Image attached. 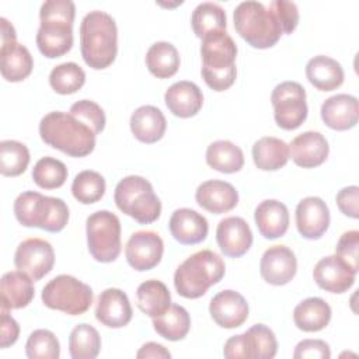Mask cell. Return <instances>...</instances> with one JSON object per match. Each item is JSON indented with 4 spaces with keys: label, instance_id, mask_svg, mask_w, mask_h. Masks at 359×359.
Returning <instances> with one entry per match:
<instances>
[{
    "label": "cell",
    "instance_id": "obj_1",
    "mask_svg": "<svg viewBox=\"0 0 359 359\" xmlns=\"http://www.w3.org/2000/svg\"><path fill=\"white\" fill-rule=\"evenodd\" d=\"M76 6L72 0H46L39 10L36 46L49 57H60L72 49Z\"/></svg>",
    "mask_w": 359,
    "mask_h": 359
},
{
    "label": "cell",
    "instance_id": "obj_2",
    "mask_svg": "<svg viewBox=\"0 0 359 359\" xmlns=\"http://www.w3.org/2000/svg\"><path fill=\"white\" fill-rule=\"evenodd\" d=\"M80 50L87 66L101 70L112 65L118 52L115 20L105 11L87 13L80 24Z\"/></svg>",
    "mask_w": 359,
    "mask_h": 359
},
{
    "label": "cell",
    "instance_id": "obj_3",
    "mask_svg": "<svg viewBox=\"0 0 359 359\" xmlns=\"http://www.w3.org/2000/svg\"><path fill=\"white\" fill-rule=\"evenodd\" d=\"M41 139L72 157H84L95 147V133L70 112L53 111L39 122Z\"/></svg>",
    "mask_w": 359,
    "mask_h": 359
},
{
    "label": "cell",
    "instance_id": "obj_4",
    "mask_svg": "<svg viewBox=\"0 0 359 359\" xmlns=\"http://www.w3.org/2000/svg\"><path fill=\"white\" fill-rule=\"evenodd\" d=\"M202 77L215 91H224L233 86L237 76V45L226 31L208 34L202 38Z\"/></svg>",
    "mask_w": 359,
    "mask_h": 359
},
{
    "label": "cell",
    "instance_id": "obj_5",
    "mask_svg": "<svg viewBox=\"0 0 359 359\" xmlns=\"http://www.w3.org/2000/svg\"><path fill=\"white\" fill-rule=\"evenodd\" d=\"M226 266L222 257L210 250H201L188 257L174 273V286L180 296L198 299L212 285L220 282Z\"/></svg>",
    "mask_w": 359,
    "mask_h": 359
},
{
    "label": "cell",
    "instance_id": "obj_6",
    "mask_svg": "<svg viewBox=\"0 0 359 359\" xmlns=\"http://www.w3.org/2000/svg\"><path fill=\"white\" fill-rule=\"evenodd\" d=\"M234 28L252 48L266 49L273 46L280 35L282 25L276 14L259 1H241L233 13Z\"/></svg>",
    "mask_w": 359,
    "mask_h": 359
},
{
    "label": "cell",
    "instance_id": "obj_7",
    "mask_svg": "<svg viewBox=\"0 0 359 359\" xmlns=\"http://www.w3.org/2000/svg\"><path fill=\"white\" fill-rule=\"evenodd\" d=\"M14 215L25 227H39L50 233H57L67 224L69 208L60 198L25 191L14 201Z\"/></svg>",
    "mask_w": 359,
    "mask_h": 359
},
{
    "label": "cell",
    "instance_id": "obj_8",
    "mask_svg": "<svg viewBox=\"0 0 359 359\" xmlns=\"http://www.w3.org/2000/svg\"><path fill=\"white\" fill-rule=\"evenodd\" d=\"M114 199L121 212L140 224L153 223L160 217L161 202L151 184L140 175L122 178L115 187Z\"/></svg>",
    "mask_w": 359,
    "mask_h": 359
},
{
    "label": "cell",
    "instance_id": "obj_9",
    "mask_svg": "<svg viewBox=\"0 0 359 359\" xmlns=\"http://www.w3.org/2000/svg\"><path fill=\"white\" fill-rule=\"evenodd\" d=\"M93 289L70 275H57L42 289V303L70 316L84 314L93 304Z\"/></svg>",
    "mask_w": 359,
    "mask_h": 359
},
{
    "label": "cell",
    "instance_id": "obj_10",
    "mask_svg": "<svg viewBox=\"0 0 359 359\" xmlns=\"http://www.w3.org/2000/svg\"><path fill=\"white\" fill-rule=\"evenodd\" d=\"M87 245L93 258L98 262L115 261L122 250L121 222L109 210H97L86 222Z\"/></svg>",
    "mask_w": 359,
    "mask_h": 359
},
{
    "label": "cell",
    "instance_id": "obj_11",
    "mask_svg": "<svg viewBox=\"0 0 359 359\" xmlns=\"http://www.w3.org/2000/svg\"><path fill=\"white\" fill-rule=\"evenodd\" d=\"M273 105V118L279 128L293 130L307 118L306 90L297 81H282L271 94Z\"/></svg>",
    "mask_w": 359,
    "mask_h": 359
},
{
    "label": "cell",
    "instance_id": "obj_12",
    "mask_svg": "<svg viewBox=\"0 0 359 359\" xmlns=\"http://www.w3.org/2000/svg\"><path fill=\"white\" fill-rule=\"evenodd\" d=\"M276 352V337L264 324H254L245 332L229 338L223 348V355L227 359H272Z\"/></svg>",
    "mask_w": 359,
    "mask_h": 359
},
{
    "label": "cell",
    "instance_id": "obj_13",
    "mask_svg": "<svg viewBox=\"0 0 359 359\" xmlns=\"http://www.w3.org/2000/svg\"><path fill=\"white\" fill-rule=\"evenodd\" d=\"M55 264V251L50 243L42 238H27L21 241L14 254L17 269L29 275L34 280L48 275Z\"/></svg>",
    "mask_w": 359,
    "mask_h": 359
},
{
    "label": "cell",
    "instance_id": "obj_14",
    "mask_svg": "<svg viewBox=\"0 0 359 359\" xmlns=\"http://www.w3.org/2000/svg\"><path fill=\"white\" fill-rule=\"evenodd\" d=\"M164 252L161 237L151 230H139L133 233L125 247L128 264L136 271H149L158 265Z\"/></svg>",
    "mask_w": 359,
    "mask_h": 359
},
{
    "label": "cell",
    "instance_id": "obj_15",
    "mask_svg": "<svg viewBox=\"0 0 359 359\" xmlns=\"http://www.w3.org/2000/svg\"><path fill=\"white\" fill-rule=\"evenodd\" d=\"M296 271V255L286 245H272L261 257L259 272L266 283L275 286L286 285L294 278Z\"/></svg>",
    "mask_w": 359,
    "mask_h": 359
},
{
    "label": "cell",
    "instance_id": "obj_16",
    "mask_svg": "<svg viewBox=\"0 0 359 359\" xmlns=\"http://www.w3.org/2000/svg\"><path fill=\"white\" fill-rule=\"evenodd\" d=\"M216 241L226 257L238 258L250 250L252 244V231L243 217L229 216L219 222Z\"/></svg>",
    "mask_w": 359,
    "mask_h": 359
},
{
    "label": "cell",
    "instance_id": "obj_17",
    "mask_svg": "<svg viewBox=\"0 0 359 359\" xmlns=\"http://www.w3.org/2000/svg\"><path fill=\"white\" fill-rule=\"evenodd\" d=\"M296 226L302 237L320 238L330 226V209L318 196H307L297 203Z\"/></svg>",
    "mask_w": 359,
    "mask_h": 359
},
{
    "label": "cell",
    "instance_id": "obj_18",
    "mask_svg": "<svg viewBox=\"0 0 359 359\" xmlns=\"http://www.w3.org/2000/svg\"><path fill=\"white\" fill-rule=\"evenodd\" d=\"M213 321L223 328H237L248 317V303L236 290L227 289L215 294L209 303Z\"/></svg>",
    "mask_w": 359,
    "mask_h": 359
},
{
    "label": "cell",
    "instance_id": "obj_19",
    "mask_svg": "<svg viewBox=\"0 0 359 359\" xmlns=\"http://www.w3.org/2000/svg\"><path fill=\"white\" fill-rule=\"evenodd\" d=\"M355 275L335 254L321 258L313 269V278L318 287L331 293H344L351 289L355 283Z\"/></svg>",
    "mask_w": 359,
    "mask_h": 359
},
{
    "label": "cell",
    "instance_id": "obj_20",
    "mask_svg": "<svg viewBox=\"0 0 359 359\" xmlns=\"http://www.w3.org/2000/svg\"><path fill=\"white\" fill-rule=\"evenodd\" d=\"M132 307L126 293L116 287H108L98 296L95 318L105 327L122 328L132 320Z\"/></svg>",
    "mask_w": 359,
    "mask_h": 359
},
{
    "label": "cell",
    "instance_id": "obj_21",
    "mask_svg": "<svg viewBox=\"0 0 359 359\" xmlns=\"http://www.w3.org/2000/svg\"><path fill=\"white\" fill-rule=\"evenodd\" d=\"M330 153L327 139L314 130H307L297 135L289 144V156L303 168H314L321 165Z\"/></svg>",
    "mask_w": 359,
    "mask_h": 359
},
{
    "label": "cell",
    "instance_id": "obj_22",
    "mask_svg": "<svg viewBox=\"0 0 359 359\" xmlns=\"http://www.w3.org/2000/svg\"><path fill=\"white\" fill-rule=\"evenodd\" d=\"M195 199L205 210L220 215L237 206L238 192L230 182L222 180H209L196 188Z\"/></svg>",
    "mask_w": 359,
    "mask_h": 359
},
{
    "label": "cell",
    "instance_id": "obj_23",
    "mask_svg": "<svg viewBox=\"0 0 359 359\" xmlns=\"http://www.w3.org/2000/svg\"><path fill=\"white\" fill-rule=\"evenodd\" d=\"M168 229L171 236L181 244H198L203 241L209 231L205 216L189 208H181L172 212Z\"/></svg>",
    "mask_w": 359,
    "mask_h": 359
},
{
    "label": "cell",
    "instance_id": "obj_24",
    "mask_svg": "<svg viewBox=\"0 0 359 359\" xmlns=\"http://www.w3.org/2000/svg\"><path fill=\"white\" fill-rule=\"evenodd\" d=\"M321 119L335 130H348L358 123L359 104L351 94H337L327 98L321 105Z\"/></svg>",
    "mask_w": 359,
    "mask_h": 359
},
{
    "label": "cell",
    "instance_id": "obj_25",
    "mask_svg": "<svg viewBox=\"0 0 359 359\" xmlns=\"http://www.w3.org/2000/svg\"><path fill=\"white\" fill-rule=\"evenodd\" d=\"M164 101L172 115L178 118H191L202 108L203 95L195 83L181 80L167 88Z\"/></svg>",
    "mask_w": 359,
    "mask_h": 359
},
{
    "label": "cell",
    "instance_id": "obj_26",
    "mask_svg": "<svg viewBox=\"0 0 359 359\" xmlns=\"http://www.w3.org/2000/svg\"><path fill=\"white\" fill-rule=\"evenodd\" d=\"M34 279L22 271H10L1 276V309L17 310L27 307L34 299Z\"/></svg>",
    "mask_w": 359,
    "mask_h": 359
},
{
    "label": "cell",
    "instance_id": "obj_27",
    "mask_svg": "<svg viewBox=\"0 0 359 359\" xmlns=\"http://www.w3.org/2000/svg\"><path fill=\"white\" fill-rule=\"evenodd\" d=\"M255 224L261 236L268 240L282 237L289 227V212L285 203L276 199H265L254 213Z\"/></svg>",
    "mask_w": 359,
    "mask_h": 359
},
{
    "label": "cell",
    "instance_id": "obj_28",
    "mask_svg": "<svg viewBox=\"0 0 359 359\" xmlns=\"http://www.w3.org/2000/svg\"><path fill=\"white\" fill-rule=\"evenodd\" d=\"M167 121L164 114L154 105H142L130 115V130L143 143H156L164 136Z\"/></svg>",
    "mask_w": 359,
    "mask_h": 359
},
{
    "label": "cell",
    "instance_id": "obj_29",
    "mask_svg": "<svg viewBox=\"0 0 359 359\" xmlns=\"http://www.w3.org/2000/svg\"><path fill=\"white\" fill-rule=\"evenodd\" d=\"M34 67L29 50L17 41L1 45L0 48V72L4 80L17 83L27 79Z\"/></svg>",
    "mask_w": 359,
    "mask_h": 359
},
{
    "label": "cell",
    "instance_id": "obj_30",
    "mask_svg": "<svg viewBox=\"0 0 359 359\" xmlns=\"http://www.w3.org/2000/svg\"><path fill=\"white\" fill-rule=\"evenodd\" d=\"M307 80L320 91H332L344 83V69L335 59L318 55L306 65Z\"/></svg>",
    "mask_w": 359,
    "mask_h": 359
},
{
    "label": "cell",
    "instance_id": "obj_31",
    "mask_svg": "<svg viewBox=\"0 0 359 359\" xmlns=\"http://www.w3.org/2000/svg\"><path fill=\"white\" fill-rule=\"evenodd\" d=\"M331 320V307L321 297H309L300 302L293 310L296 327L306 332L324 330Z\"/></svg>",
    "mask_w": 359,
    "mask_h": 359
},
{
    "label": "cell",
    "instance_id": "obj_32",
    "mask_svg": "<svg viewBox=\"0 0 359 359\" xmlns=\"http://www.w3.org/2000/svg\"><path fill=\"white\" fill-rule=\"evenodd\" d=\"M289 144L273 136H264L252 146L254 164L262 171H276L289 160Z\"/></svg>",
    "mask_w": 359,
    "mask_h": 359
},
{
    "label": "cell",
    "instance_id": "obj_33",
    "mask_svg": "<svg viewBox=\"0 0 359 359\" xmlns=\"http://www.w3.org/2000/svg\"><path fill=\"white\" fill-rule=\"evenodd\" d=\"M137 307L151 318L164 314L171 306L168 287L157 279H149L139 285L136 290Z\"/></svg>",
    "mask_w": 359,
    "mask_h": 359
},
{
    "label": "cell",
    "instance_id": "obj_34",
    "mask_svg": "<svg viewBox=\"0 0 359 359\" xmlns=\"http://www.w3.org/2000/svg\"><path fill=\"white\" fill-rule=\"evenodd\" d=\"M206 163L216 171L231 174L244 165L243 150L230 140H216L206 149Z\"/></svg>",
    "mask_w": 359,
    "mask_h": 359
},
{
    "label": "cell",
    "instance_id": "obj_35",
    "mask_svg": "<svg viewBox=\"0 0 359 359\" xmlns=\"http://www.w3.org/2000/svg\"><path fill=\"white\" fill-rule=\"evenodd\" d=\"M146 66L157 79H168L174 76L180 67L177 48L165 41L153 43L146 53Z\"/></svg>",
    "mask_w": 359,
    "mask_h": 359
},
{
    "label": "cell",
    "instance_id": "obj_36",
    "mask_svg": "<svg viewBox=\"0 0 359 359\" xmlns=\"http://www.w3.org/2000/svg\"><path fill=\"white\" fill-rule=\"evenodd\" d=\"M153 327L160 337L180 341L187 337L191 328V317L182 306L171 304L164 314L153 318Z\"/></svg>",
    "mask_w": 359,
    "mask_h": 359
},
{
    "label": "cell",
    "instance_id": "obj_37",
    "mask_svg": "<svg viewBox=\"0 0 359 359\" xmlns=\"http://www.w3.org/2000/svg\"><path fill=\"white\" fill-rule=\"evenodd\" d=\"M226 11L213 1L199 3L191 17L192 29L201 39L208 34L226 31Z\"/></svg>",
    "mask_w": 359,
    "mask_h": 359
},
{
    "label": "cell",
    "instance_id": "obj_38",
    "mask_svg": "<svg viewBox=\"0 0 359 359\" xmlns=\"http://www.w3.org/2000/svg\"><path fill=\"white\" fill-rule=\"evenodd\" d=\"M101 349V337L90 324L76 325L69 337V352L73 359H94Z\"/></svg>",
    "mask_w": 359,
    "mask_h": 359
},
{
    "label": "cell",
    "instance_id": "obj_39",
    "mask_svg": "<svg viewBox=\"0 0 359 359\" xmlns=\"http://www.w3.org/2000/svg\"><path fill=\"white\" fill-rule=\"evenodd\" d=\"M29 164L28 147L18 140L0 142V172L6 177L22 174Z\"/></svg>",
    "mask_w": 359,
    "mask_h": 359
},
{
    "label": "cell",
    "instance_id": "obj_40",
    "mask_svg": "<svg viewBox=\"0 0 359 359\" xmlns=\"http://www.w3.org/2000/svg\"><path fill=\"white\" fill-rule=\"evenodd\" d=\"M86 81L84 70L74 62H65L55 66L49 74V84L57 94H73Z\"/></svg>",
    "mask_w": 359,
    "mask_h": 359
},
{
    "label": "cell",
    "instance_id": "obj_41",
    "mask_svg": "<svg viewBox=\"0 0 359 359\" xmlns=\"http://www.w3.org/2000/svg\"><path fill=\"white\" fill-rule=\"evenodd\" d=\"M73 196L84 205L98 202L105 194L104 177L93 170L80 171L72 184Z\"/></svg>",
    "mask_w": 359,
    "mask_h": 359
},
{
    "label": "cell",
    "instance_id": "obj_42",
    "mask_svg": "<svg viewBox=\"0 0 359 359\" xmlns=\"http://www.w3.org/2000/svg\"><path fill=\"white\" fill-rule=\"evenodd\" d=\"M67 168L65 163L55 157H42L36 161L32 170L34 182L43 189H55L65 184Z\"/></svg>",
    "mask_w": 359,
    "mask_h": 359
},
{
    "label": "cell",
    "instance_id": "obj_43",
    "mask_svg": "<svg viewBox=\"0 0 359 359\" xmlns=\"http://www.w3.org/2000/svg\"><path fill=\"white\" fill-rule=\"evenodd\" d=\"M25 353L29 359H57L60 356V345L52 331L39 328L28 337Z\"/></svg>",
    "mask_w": 359,
    "mask_h": 359
},
{
    "label": "cell",
    "instance_id": "obj_44",
    "mask_svg": "<svg viewBox=\"0 0 359 359\" xmlns=\"http://www.w3.org/2000/svg\"><path fill=\"white\" fill-rule=\"evenodd\" d=\"M69 112L81 122H84L87 126H90L95 135L101 133L105 128V114L102 108L91 100H80L74 102L70 107Z\"/></svg>",
    "mask_w": 359,
    "mask_h": 359
},
{
    "label": "cell",
    "instance_id": "obj_45",
    "mask_svg": "<svg viewBox=\"0 0 359 359\" xmlns=\"http://www.w3.org/2000/svg\"><path fill=\"white\" fill-rule=\"evenodd\" d=\"M358 247H359L358 230H349L342 233L335 247V255H338L355 273H358V269H359Z\"/></svg>",
    "mask_w": 359,
    "mask_h": 359
},
{
    "label": "cell",
    "instance_id": "obj_46",
    "mask_svg": "<svg viewBox=\"0 0 359 359\" xmlns=\"http://www.w3.org/2000/svg\"><path fill=\"white\" fill-rule=\"evenodd\" d=\"M269 8L276 14L283 34H290L299 24V10L293 1L273 0L269 3Z\"/></svg>",
    "mask_w": 359,
    "mask_h": 359
},
{
    "label": "cell",
    "instance_id": "obj_47",
    "mask_svg": "<svg viewBox=\"0 0 359 359\" xmlns=\"http://www.w3.org/2000/svg\"><path fill=\"white\" fill-rule=\"evenodd\" d=\"M330 356V345L323 339H303L293 352L294 359H328Z\"/></svg>",
    "mask_w": 359,
    "mask_h": 359
},
{
    "label": "cell",
    "instance_id": "obj_48",
    "mask_svg": "<svg viewBox=\"0 0 359 359\" xmlns=\"http://www.w3.org/2000/svg\"><path fill=\"white\" fill-rule=\"evenodd\" d=\"M358 199H359V188L356 185L342 188L341 191H338L335 198L339 210L352 219L359 217Z\"/></svg>",
    "mask_w": 359,
    "mask_h": 359
},
{
    "label": "cell",
    "instance_id": "obj_49",
    "mask_svg": "<svg viewBox=\"0 0 359 359\" xmlns=\"http://www.w3.org/2000/svg\"><path fill=\"white\" fill-rule=\"evenodd\" d=\"M0 346L8 348L10 345L15 344L20 335V325L18 323L8 314V310L1 309V317H0Z\"/></svg>",
    "mask_w": 359,
    "mask_h": 359
},
{
    "label": "cell",
    "instance_id": "obj_50",
    "mask_svg": "<svg viewBox=\"0 0 359 359\" xmlns=\"http://www.w3.org/2000/svg\"><path fill=\"white\" fill-rule=\"evenodd\" d=\"M136 358L137 359H147V358L168 359V358H171V353L163 345H160L157 342H147L137 351Z\"/></svg>",
    "mask_w": 359,
    "mask_h": 359
},
{
    "label": "cell",
    "instance_id": "obj_51",
    "mask_svg": "<svg viewBox=\"0 0 359 359\" xmlns=\"http://www.w3.org/2000/svg\"><path fill=\"white\" fill-rule=\"evenodd\" d=\"M0 24H1V45L8 43V42H14L17 39L14 27L4 17H0Z\"/></svg>",
    "mask_w": 359,
    "mask_h": 359
}]
</instances>
